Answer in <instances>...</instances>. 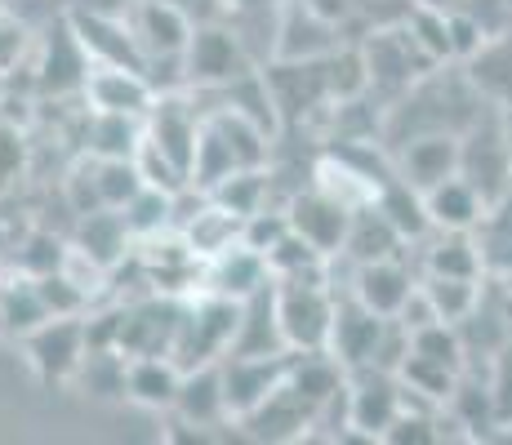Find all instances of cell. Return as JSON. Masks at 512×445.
<instances>
[{
    "mask_svg": "<svg viewBox=\"0 0 512 445\" xmlns=\"http://www.w3.org/2000/svg\"><path fill=\"white\" fill-rule=\"evenodd\" d=\"M446 18H450V49H455V58H464V63H468V58L490 41V32L468 14V9H450Z\"/></svg>",
    "mask_w": 512,
    "mask_h": 445,
    "instance_id": "obj_37",
    "label": "cell"
},
{
    "mask_svg": "<svg viewBox=\"0 0 512 445\" xmlns=\"http://www.w3.org/2000/svg\"><path fill=\"white\" fill-rule=\"evenodd\" d=\"M401 178H406L415 192H432L437 183L459 174V134L450 130H428L415 134L401 152Z\"/></svg>",
    "mask_w": 512,
    "mask_h": 445,
    "instance_id": "obj_12",
    "label": "cell"
},
{
    "mask_svg": "<svg viewBox=\"0 0 512 445\" xmlns=\"http://www.w3.org/2000/svg\"><path fill=\"white\" fill-rule=\"evenodd\" d=\"M419 285V276L392 254V259H374V263H357L352 272V294L379 316H397L401 303L410 299V290Z\"/></svg>",
    "mask_w": 512,
    "mask_h": 445,
    "instance_id": "obj_16",
    "label": "cell"
},
{
    "mask_svg": "<svg viewBox=\"0 0 512 445\" xmlns=\"http://www.w3.org/2000/svg\"><path fill=\"white\" fill-rule=\"evenodd\" d=\"M121 214L139 241H152L165 227H174V192H165V187H143Z\"/></svg>",
    "mask_w": 512,
    "mask_h": 445,
    "instance_id": "obj_31",
    "label": "cell"
},
{
    "mask_svg": "<svg viewBox=\"0 0 512 445\" xmlns=\"http://www.w3.org/2000/svg\"><path fill=\"white\" fill-rule=\"evenodd\" d=\"M285 232H290V214L285 210H254V214H245V223H241V241L259 254H268Z\"/></svg>",
    "mask_w": 512,
    "mask_h": 445,
    "instance_id": "obj_36",
    "label": "cell"
},
{
    "mask_svg": "<svg viewBox=\"0 0 512 445\" xmlns=\"http://www.w3.org/2000/svg\"><path fill=\"white\" fill-rule=\"evenodd\" d=\"M281 334L294 352H326L334 330V294L326 281H277Z\"/></svg>",
    "mask_w": 512,
    "mask_h": 445,
    "instance_id": "obj_2",
    "label": "cell"
},
{
    "mask_svg": "<svg viewBox=\"0 0 512 445\" xmlns=\"http://www.w3.org/2000/svg\"><path fill=\"white\" fill-rule=\"evenodd\" d=\"M504 143H508V161H512V125H504Z\"/></svg>",
    "mask_w": 512,
    "mask_h": 445,
    "instance_id": "obj_40",
    "label": "cell"
},
{
    "mask_svg": "<svg viewBox=\"0 0 512 445\" xmlns=\"http://www.w3.org/2000/svg\"><path fill=\"white\" fill-rule=\"evenodd\" d=\"M268 281H272L268 259H263L259 250H250L245 241H236L232 250H223L210 259V294H223V299L241 303L245 294L263 290Z\"/></svg>",
    "mask_w": 512,
    "mask_h": 445,
    "instance_id": "obj_21",
    "label": "cell"
},
{
    "mask_svg": "<svg viewBox=\"0 0 512 445\" xmlns=\"http://www.w3.org/2000/svg\"><path fill=\"white\" fill-rule=\"evenodd\" d=\"M468 81L499 103L512 98V32H504L499 41H486L468 58Z\"/></svg>",
    "mask_w": 512,
    "mask_h": 445,
    "instance_id": "obj_28",
    "label": "cell"
},
{
    "mask_svg": "<svg viewBox=\"0 0 512 445\" xmlns=\"http://www.w3.org/2000/svg\"><path fill=\"white\" fill-rule=\"evenodd\" d=\"M236 5H245V9H254V5H268V0H236Z\"/></svg>",
    "mask_w": 512,
    "mask_h": 445,
    "instance_id": "obj_41",
    "label": "cell"
},
{
    "mask_svg": "<svg viewBox=\"0 0 512 445\" xmlns=\"http://www.w3.org/2000/svg\"><path fill=\"white\" fill-rule=\"evenodd\" d=\"M406 236L392 227V219L379 210V205H357L352 210V223H348V241H343V259L352 263H374V259H392L401 250Z\"/></svg>",
    "mask_w": 512,
    "mask_h": 445,
    "instance_id": "obj_22",
    "label": "cell"
},
{
    "mask_svg": "<svg viewBox=\"0 0 512 445\" xmlns=\"http://www.w3.org/2000/svg\"><path fill=\"white\" fill-rule=\"evenodd\" d=\"M85 348H90V339H85L81 316H49L41 330L27 334V356H32L36 374L45 383L76 379V365H81Z\"/></svg>",
    "mask_w": 512,
    "mask_h": 445,
    "instance_id": "obj_7",
    "label": "cell"
},
{
    "mask_svg": "<svg viewBox=\"0 0 512 445\" xmlns=\"http://www.w3.org/2000/svg\"><path fill=\"white\" fill-rule=\"evenodd\" d=\"M423 267H428V272H437V276H472V281H481V272H486L481 241L472 232H441V227H437V241H432ZM428 272H423V276H428Z\"/></svg>",
    "mask_w": 512,
    "mask_h": 445,
    "instance_id": "obj_25",
    "label": "cell"
},
{
    "mask_svg": "<svg viewBox=\"0 0 512 445\" xmlns=\"http://www.w3.org/2000/svg\"><path fill=\"white\" fill-rule=\"evenodd\" d=\"M183 63H187V81L210 85V89H223L254 72L250 49L241 45V36L232 27H196L192 41H187Z\"/></svg>",
    "mask_w": 512,
    "mask_h": 445,
    "instance_id": "obj_3",
    "label": "cell"
},
{
    "mask_svg": "<svg viewBox=\"0 0 512 445\" xmlns=\"http://www.w3.org/2000/svg\"><path fill=\"white\" fill-rule=\"evenodd\" d=\"M143 187H147V178L134 156H98V196H103V205L125 210Z\"/></svg>",
    "mask_w": 512,
    "mask_h": 445,
    "instance_id": "obj_30",
    "label": "cell"
},
{
    "mask_svg": "<svg viewBox=\"0 0 512 445\" xmlns=\"http://www.w3.org/2000/svg\"><path fill=\"white\" fill-rule=\"evenodd\" d=\"M339 49V27L312 0H290L277 23V58L285 63H321Z\"/></svg>",
    "mask_w": 512,
    "mask_h": 445,
    "instance_id": "obj_6",
    "label": "cell"
},
{
    "mask_svg": "<svg viewBox=\"0 0 512 445\" xmlns=\"http://www.w3.org/2000/svg\"><path fill=\"white\" fill-rule=\"evenodd\" d=\"M147 138L179 165L183 174H192V161H196V143H201V125H196L192 107L183 98H170L161 94L152 107H147Z\"/></svg>",
    "mask_w": 512,
    "mask_h": 445,
    "instance_id": "obj_13",
    "label": "cell"
},
{
    "mask_svg": "<svg viewBox=\"0 0 512 445\" xmlns=\"http://www.w3.org/2000/svg\"><path fill=\"white\" fill-rule=\"evenodd\" d=\"M72 27L81 36V49H85V58L90 63H112V67H134V72H143V45L134 41V32H125L121 23H112V18H103V14H76L72 18Z\"/></svg>",
    "mask_w": 512,
    "mask_h": 445,
    "instance_id": "obj_20",
    "label": "cell"
},
{
    "mask_svg": "<svg viewBox=\"0 0 512 445\" xmlns=\"http://www.w3.org/2000/svg\"><path fill=\"white\" fill-rule=\"evenodd\" d=\"M174 414L187 428H219L228 414V397H223V370L219 361L210 365H196V370H183V388H179V401H174Z\"/></svg>",
    "mask_w": 512,
    "mask_h": 445,
    "instance_id": "obj_17",
    "label": "cell"
},
{
    "mask_svg": "<svg viewBox=\"0 0 512 445\" xmlns=\"http://www.w3.org/2000/svg\"><path fill=\"white\" fill-rule=\"evenodd\" d=\"M290 365H294V348L277 356H223L219 370H223V397H228L232 419H241L254 405L268 401L290 379Z\"/></svg>",
    "mask_w": 512,
    "mask_h": 445,
    "instance_id": "obj_5",
    "label": "cell"
},
{
    "mask_svg": "<svg viewBox=\"0 0 512 445\" xmlns=\"http://www.w3.org/2000/svg\"><path fill=\"white\" fill-rule=\"evenodd\" d=\"M423 205H428L432 227H441V232H477V223L486 219V210H490L486 196H481L464 174H455V178H446V183H437L432 192H423Z\"/></svg>",
    "mask_w": 512,
    "mask_h": 445,
    "instance_id": "obj_18",
    "label": "cell"
},
{
    "mask_svg": "<svg viewBox=\"0 0 512 445\" xmlns=\"http://www.w3.org/2000/svg\"><path fill=\"white\" fill-rule=\"evenodd\" d=\"M85 98L94 103V112L147 116V107L156 103V89L147 85V76L134 72V67L98 63V72L85 76Z\"/></svg>",
    "mask_w": 512,
    "mask_h": 445,
    "instance_id": "obj_14",
    "label": "cell"
},
{
    "mask_svg": "<svg viewBox=\"0 0 512 445\" xmlns=\"http://www.w3.org/2000/svg\"><path fill=\"white\" fill-rule=\"evenodd\" d=\"M423 281V290H428V299L437 303V316L441 321H450V325H459L464 316L477 308V299H481V281H472V276H437V272H428V276H419Z\"/></svg>",
    "mask_w": 512,
    "mask_h": 445,
    "instance_id": "obj_29",
    "label": "cell"
},
{
    "mask_svg": "<svg viewBox=\"0 0 512 445\" xmlns=\"http://www.w3.org/2000/svg\"><path fill=\"white\" fill-rule=\"evenodd\" d=\"M312 419H317V405L303 401L299 392L290 388V379L281 383L263 405H254L250 414H241V432L250 441H294V437H308Z\"/></svg>",
    "mask_w": 512,
    "mask_h": 445,
    "instance_id": "obj_8",
    "label": "cell"
},
{
    "mask_svg": "<svg viewBox=\"0 0 512 445\" xmlns=\"http://www.w3.org/2000/svg\"><path fill=\"white\" fill-rule=\"evenodd\" d=\"M401 414V379L374 365L348 370V428L370 441H383L392 419Z\"/></svg>",
    "mask_w": 512,
    "mask_h": 445,
    "instance_id": "obj_4",
    "label": "cell"
},
{
    "mask_svg": "<svg viewBox=\"0 0 512 445\" xmlns=\"http://www.w3.org/2000/svg\"><path fill=\"white\" fill-rule=\"evenodd\" d=\"M285 214H290V227H294V232L308 236V241L317 245L321 254H339V250H343V241H348L352 210H348L343 201H334L330 192H321V187L290 196Z\"/></svg>",
    "mask_w": 512,
    "mask_h": 445,
    "instance_id": "obj_10",
    "label": "cell"
},
{
    "mask_svg": "<svg viewBox=\"0 0 512 445\" xmlns=\"http://www.w3.org/2000/svg\"><path fill=\"white\" fill-rule=\"evenodd\" d=\"M125 379H130V356L121 348H85L76 365V383L90 397H125Z\"/></svg>",
    "mask_w": 512,
    "mask_h": 445,
    "instance_id": "obj_27",
    "label": "cell"
},
{
    "mask_svg": "<svg viewBox=\"0 0 512 445\" xmlns=\"http://www.w3.org/2000/svg\"><path fill=\"white\" fill-rule=\"evenodd\" d=\"M143 143V125L139 116H121V112H98L94 130H90V152L94 156H134Z\"/></svg>",
    "mask_w": 512,
    "mask_h": 445,
    "instance_id": "obj_32",
    "label": "cell"
},
{
    "mask_svg": "<svg viewBox=\"0 0 512 445\" xmlns=\"http://www.w3.org/2000/svg\"><path fill=\"white\" fill-rule=\"evenodd\" d=\"M268 187H272V183H268V174H263V170H232V174L210 192V201L245 219V214L263 210V201H268Z\"/></svg>",
    "mask_w": 512,
    "mask_h": 445,
    "instance_id": "obj_33",
    "label": "cell"
},
{
    "mask_svg": "<svg viewBox=\"0 0 512 445\" xmlns=\"http://www.w3.org/2000/svg\"><path fill=\"white\" fill-rule=\"evenodd\" d=\"M499 116H504V125H512V98H504V107H499Z\"/></svg>",
    "mask_w": 512,
    "mask_h": 445,
    "instance_id": "obj_39",
    "label": "cell"
},
{
    "mask_svg": "<svg viewBox=\"0 0 512 445\" xmlns=\"http://www.w3.org/2000/svg\"><path fill=\"white\" fill-rule=\"evenodd\" d=\"M241 223H245L241 214H232V210H223V205L210 201L192 223L183 227V236L196 250V259H214V254L232 250V245L241 241Z\"/></svg>",
    "mask_w": 512,
    "mask_h": 445,
    "instance_id": "obj_26",
    "label": "cell"
},
{
    "mask_svg": "<svg viewBox=\"0 0 512 445\" xmlns=\"http://www.w3.org/2000/svg\"><path fill=\"white\" fill-rule=\"evenodd\" d=\"M397 321H401V325H406V330H410V334H415V330H423V325H432V321H441V316H437V303H432V299H428V290H423V281L415 285V290H410V299H406V303H401Z\"/></svg>",
    "mask_w": 512,
    "mask_h": 445,
    "instance_id": "obj_38",
    "label": "cell"
},
{
    "mask_svg": "<svg viewBox=\"0 0 512 445\" xmlns=\"http://www.w3.org/2000/svg\"><path fill=\"white\" fill-rule=\"evenodd\" d=\"M486 383H490V401H495V423L512 432V339L490 356Z\"/></svg>",
    "mask_w": 512,
    "mask_h": 445,
    "instance_id": "obj_34",
    "label": "cell"
},
{
    "mask_svg": "<svg viewBox=\"0 0 512 445\" xmlns=\"http://www.w3.org/2000/svg\"><path fill=\"white\" fill-rule=\"evenodd\" d=\"M130 236L134 232H130V223H125V214L103 205V210H94V214H81L76 250H85L94 263H103L107 272H112V267L125 259V250H130Z\"/></svg>",
    "mask_w": 512,
    "mask_h": 445,
    "instance_id": "obj_24",
    "label": "cell"
},
{
    "mask_svg": "<svg viewBox=\"0 0 512 445\" xmlns=\"http://www.w3.org/2000/svg\"><path fill=\"white\" fill-rule=\"evenodd\" d=\"M183 388V365L174 356H130V379H125V397L147 405V410H174Z\"/></svg>",
    "mask_w": 512,
    "mask_h": 445,
    "instance_id": "obj_19",
    "label": "cell"
},
{
    "mask_svg": "<svg viewBox=\"0 0 512 445\" xmlns=\"http://www.w3.org/2000/svg\"><path fill=\"white\" fill-rule=\"evenodd\" d=\"M388 316L370 312L357 294H348L343 303H334V330H330V356L343 365V370H357V365H370L374 343H379Z\"/></svg>",
    "mask_w": 512,
    "mask_h": 445,
    "instance_id": "obj_11",
    "label": "cell"
},
{
    "mask_svg": "<svg viewBox=\"0 0 512 445\" xmlns=\"http://www.w3.org/2000/svg\"><path fill=\"white\" fill-rule=\"evenodd\" d=\"M134 41L143 45V58H161V54H187V41H192V18H187L183 5L174 0H143L134 9Z\"/></svg>",
    "mask_w": 512,
    "mask_h": 445,
    "instance_id": "obj_15",
    "label": "cell"
},
{
    "mask_svg": "<svg viewBox=\"0 0 512 445\" xmlns=\"http://www.w3.org/2000/svg\"><path fill=\"white\" fill-rule=\"evenodd\" d=\"M134 161H139V170H143V178H147V187H165V192H179V187L187 183V174H183L179 165H174L170 156H165L147 134H143L139 152H134Z\"/></svg>",
    "mask_w": 512,
    "mask_h": 445,
    "instance_id": "obj_35",
    "label": "cell"
},
{
    "mask_svg": "<svg viewBox=\"0 0 512 445\" xmlns=\"http://www.w3.org/2000/svg\"><path fill=\"white\" fill-rule=\"evenodd\" d=\"M49 316H54V312H49V303L41 294V281H36L32 272H23L18 281L0 285V330H5V334L27 339L32 330H41Z\"/></svg>",
    "mask_w": 512,
    "mask_h": 445,
    "instance_id": "obj_23",
    "label": "cell"
},
{
    "mask_svg": "<svg viewBox=\"0 0 512 445\" xmlns=\"http://www.w3.org/2000/svg\"><path fill=\"white\" fill-rule=\"evenodd\" d=\"M277 352H290V343H285L281 316H277V281H268L263 290L241 299V316H236L228 356H277Z\"/></svg>",
    "mask_w": 512,
    "mask_h": 445,
    "instance_id": "obj_9",
    "label": "cell"
},
{
    "mask_svg": "<svg viewBox=\"0 0 512 445\" xmlns=\"http://www.w3.org/2000/svg\"><path fill=\"white\" fill-rule=\"evenodd\" d=\"M236 316H241V303L223 299V294H205V299L187 303L183 316H179V334H174L170 356L183 365V370L223 361V356L232 352Z\"/></svg>",
    "mask_w": 512,
    "mask_h": 445,
    "instance_id": "obj_1",
    "label": "cell"
}]
</instances>
